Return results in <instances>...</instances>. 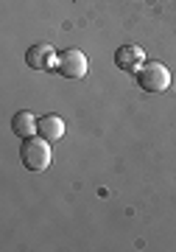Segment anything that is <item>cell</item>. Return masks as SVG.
Masks as SVG:
<instances>
[{
    "label": "cell",
    "instance_id": "obj_1",
    "mask_svg": "<svg viewBox=\"0 0 176 252\" xmlns=\"http://www.w3.org/2000/svg\"><path fill=\"white\" fill-rule=\"evenodd\" d=\"M20 160L28 171H45L51 165V143L45 137H26L20 146Z\"/></svg>",
    "mask_w": 176,
    "mask_h": 252
},
{
    "label": "cell",
    "instance_id": "obj_2",
    "mask_svg": "<svg viewBox=\"0 0 176 252\" xmlns=\"http://www.w3.org/2000/svg\"><path fill=\"white\" fill-rule=\"evenodd\" d=\"M137 84L146 93H162L171 84V70L162 62H148L137 70Z\"/></svg>",
    "mask_w": 176,
    "mask_h": 252
},
{
    "label": "cell",
    "instance_id": "obj_3",
    "mask_svg": "<svg viewBox=\"0 0 176 252\" xmlns=\"http://www.w3.org/2000/svg\"><path fill=\"white\" fill-rule=\"evenodd\" d=\"M53 70L64 76V79H84L87 76V56L81 54L79 48H64L62 54L56 56Z\"/></svg>",
    "mask_w": 176,
    "mask_h": 252
},
{
    "label": "cell",
    "instance_id": "obj_4",
    "mask_svg": "<svg viewBox=\"0 0 176 252\" xmlns=\"http://www.w3.org/2000/svg\"><path fill=\"white\" fill-rule=\"evenodd\" d=\"M53 59H56V51H53L48 42L31 45L26 51V64L31 70H53Z\"/></svg>",
    "mask_w": 176,
    "mask_h": 252
},
{
    "label": "cell",
    "instance_id": "obj_5",
    "mask_svg": "<svg viewBox=\"0 0 176 252\" xmlns=\"http://www.w3.org/2000/svg\"><path fill=\"white\" fill-rule=\"evenodd\" d=\"M115 64L126 73H137L143 67V48L137 45H120L115 51Z\"/></svg>",
    "mask_w": 176,
    "mask_h": 252
},
{
    "label": "cell",
    "instance_id": "obj_6",
    "mask_svg": "<svg viewBox=\"0 0 176 252\" xmlns=\"http://www.w3.org/2000/svg\"><path fill=\"white\" fill-rule=\"evenodd\" d=\"M36 132H39V137H45L48 143H56V140H62V135H64V121L59 115H42L39 124H36Z\"/></svg>",
    "mask_w": 176,
    "mask_h": 252
},
{
    "label": "cell",
    "instance_id": "obj_7",
    "mask_svg": "<svg viewBox=\"0 0 176 252\" xmlns=\"http://www.w3.org/2000/svg\"><path fill=\"white\" fill-rule=\"evenodd\" d=\"M36 124H39V121L34 118V112L23 109V112H17V115L11 118V132H14L17 137H23V140H26V137L36 135Z\"/></svg>",
    "mask_w": 176,
    "mask_h": 252
}]
</instances>
